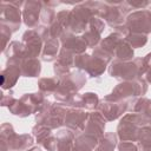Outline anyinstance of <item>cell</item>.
Returning <instances> with one entry per match:
<instances>
[{
    "label": "cell",
    "instance_id": "1",
    "mask_svg": "<svg viewBox=\"0 0 151 151\" xmlns=\"http://www.w3.org/2000/svg\"><path fill=\"white\" fill-rule=\"evenodd\" d=\"M109 74L118 80H136L144 76V63L143 58H134L131 61L112 60L107 68Z\"/></svg>",
    "mask_w": 151,
    "mask_h": 151
},
{
    "label": "cell",
    "instance_id": "2",
    "mask_svg": "<svg viewBox=\"0 0 151 151\" xmlns=\"http://www.w3.org/2000/svg\"><path fill=\"white\" fill-rule=\"evenodd\" d=\"M131 11V7L126 1L120 2H99V18L104 19L109 26L117 28L125 24L127 13Z\"/></svg>",
    "mask_w": 151,
    "mask_h": 151
},
{
    "label": "cell",
    "instance_id": "3",
    "mask_svg": "<svg viewBox=\"0 0 151 151\" xmlns=\"http://www.w3.org/2000/svg\"><path fill=\"white\" fill-rule=\"evenodd\" d=\"M147 91V83L145 79H136V80H126L119 83L110 94L105 96L104 99L107 100H126L130 98H136L139 96H144Z\"/></svg>",
    "mask_w": 151,
    "mask_h": 151
},
{
    "label": "cell",
    "instance_id": "4",
    "mask_svg": "<svg viewBox=\"0 0 151 151\" xmlns=\"http://www.w3.org/2000/svg\"><path fill=\"white\" fill-rule=\"evenodd\" d=\"M147 123L146 118L138 113H127L123 116L118 126L117 136L120 142H137L139 129Z\"/></svg>",
    "mask_w": 151,
    "mask_h": 151
},
{
    "label": "cell",
    "instance_id": "5",
    "mask_svg": "<svg viewBox=\"0 0 151 151\" xmlns=\"http://www.w3.org/2000/svg\"><path fill=\"white\" fill-rule=\"evenodd\" d=\"M86 77L83 71L71 72L67 77L60 80V85L58 90L53 93L54 98L60 103H66L73 94L78 93V91L85 85Z\"/></svg>",
    "mask_w": 151,
    "mask_h": 151
},
{
    "label": "cell",
    "instance_id": "6",
    "mask_svg": "<svg viewBox=\"0 0 151 151\" xmlns=\"http://www.w3.org/2000/svg\"><path fill=\"white\" fill-rule=\"evenodd\" d=\"M125 26L129 33H140L147 35L151 33V11L140 9L130 13L126 17Z\"/></svg>",
    "mask_w": 151,
    "mask_h": 151
},
{
    "label": "cell",
    "instance_id": "7",
    "mask_svg": "<svg viewBox=\"0 0 151 151\" xmlns=\"http://www.w3.org/2000/svg\"><path fill=\"white\" fill-rule=\"evenodd\" d=\"M106 66L107 64L104 60L94 55L83 53L74 57V67H77L80 71H85L92 78L101 76L106 70Z\"/></svg>",
    "mask_w": 151,
    "mask_h": 151
},
{
    "label": "cell",
    "instance_id": "8",
    "mask_svg": "<svg viewBox=\"0 0 151 151\" xmlns=\"http://www.w3.org/2000/svg\"><path fill=\"white\" fill-rule=\"evenodd\" d=\"M97 110L98 112L101 113V116L106 119V122H112L122 117L123 113H125L129 110V103H127V99L126 100L103 99L99 101Z\"/></svg>",
    "mask_w": 151,
    "mask_h": 151
},
{
    "label": "cell",
    "instance_id": "9",
    "mask_svg": "<svg viewBox=\"0 0 151 151\" xmlns=\"http://www.w3.org/2000/svg\"><path fill=\"white\" fill-rule=\"evenodd\" d=\"M21 42L25 46L26 59L38 58L42 53V48H44L45 42H44V40L41 39V37L39 35V33L37 32L35 28L27 29L22 35V41Z\"/></svg>",
    "mask_w": 151,
    "mask_h": 151
},
{
    "label": "cell",
    "instance_id": "10",
    "mask_svg": "<svg viewBox=\"0 0 151 151\" xmlns=\"http://www.w3.org/2000/svg\"><path fill=\"white\" fill-rule=\"evenodd\" d=\"M22 60L20 59H15V58H9L7 59V64L5 70L1 72V86L4 90H9L12 88L19 77L21 76V65Z\"/></svg>",
    "mask_w": 151,
    "mask_h": 151
},
{
    "label": "cell",
    "instance_id": "11",
    "mask_svg": "<svg viewBox=\"0 0 151 151\" xmlns=\"http://www.w3.org/2000/svg\"><path fill=\"white\" fill-rule=\"evenodd\" d=\"M1 25L8 27L12 33L18 31L21 24L20 8L14 6L12 2H1Z\"/></svg>",
    "mask_w": 151,
    "mask_h": 151
},
{
    "label": "cell",
    "instance_id": "12",
    "mask_svg": "<svg viewBox=\"0 0 151 151\" xmlns=\"http://www.w3.org/2000/svg\"><path fill=\"white\" fill-rule=\"evenodd\" d=\"M88 113L90 112H86L83 109H70L65 117L64 125H66L68 130L74 132V134H79L85 130Z\"/></svg>",
    "mask_w": 151,
    "mask_h": 151
},
{
    "label": "cell",
    "instance_id": "13",
    "mask_svg": "<svg viewBox=\"0 0 151 151\" xmlns=\"http://www.w3.org/2000/svg\"><path fill=\"white\" fill-rule=\"evenodd\" d=\"M105 28V24L104 21L99 18V17H92L87 29L83 33L81 38L83 40L86 42L87 47H97V45L100 42V34Z\"/></svg>",
    "mask_w": 151,
    "mask_h": 151
},
{
    "label": "cell",
    "instance_id": "14",
    "mask_svg": "<svg viewBox=\"0 0 151 151\" xmlns=\"http://www.w3.org/2000/svg\"><path fill=\"white\" fill-rule=\"evenodd\" d=\"M22 19L25 25L33 29L38 27L39 20H40V13L42 9V2L41 1H26L22 8Z\"/></svg>",
    "mask_w": 151,
    "mask_h": 151
},
{
    "label": "cell",
    "instance_id": "15",
    "mask_svg": "<svg viewBox=\"0 0 151 151\" xmlns=\"http://www.w3.org/2000/svg\"><path fill=\"white\" fill-rule=\"evenodd\" d=\"M60 42L63 45V50H65L74 55L85 53V51L87 48V45L83 40L81 37H77L70 32H65L60 37Z\"/></svg>",
    "mask_w": 151,
    "mask_h": 151
},
{
    "label": "cell",
    "instance_id": "16",
    "mask_svg": "<svg viewBox=\"0 0 151 151\" xmlns=\"http://www.w3.org/2000/svg\"><path fill=\"white\" fill-rule=\"evenodd\" d=\"M105 125H106V119L101 116L100 112H98V111L90 112L88 118L86 120L84 132L88 133V134H92V136L97 137L98 139H100L104 134Z\"/></svg>",
    "mask_w": 151,
    "mask_h": 151
},
{
    "label": "cell",
    "instance_id": "17",
    "mask_svg": "<svg viewBox=\"0 0 151 151\" xmlns=\"http://www.w3.org/2000/svg\"><path fill=\"white\" fill-rule=\"evenodd\" d=\"M99 139L92 134L81 132L76 136L74 145L72 151H93L98 144Z\"/></svg>",
    "mask_w": 151,
    "mask_h": 151
},
{
    "label": "cell",
    "instance_id": "18",
    "mask_svg": "<svg viewBox=\"0 0 151 151\" xmlns=\"http://www.w3.org/2000/svg\"><path fill=\"white\" fill-rule=\"evenodd\" d=\"M57 140H58V146L57 151H72L73 145H74V139L76 134L68 129L60 130L57 133Z\"/></svg>",
    "mask_w": 151,
    "mask_h": 151
},
{
    "label": "cell",
    "instance_id": "19",
    "mask_svg": "<svg viewBox=\"0 0 151 151\" xmlns=\"http://www.w3.org/2000/svg\"><path fill=\"white\" fill-rule=\"evenodd\" d=\"M60 39H50L44 44L41 59L44 61H53L58 59L60 52Z\"/></svg>",
    "mask_w": 151,
    "mask_h": 151
},
{
    "label": "cell",
    "instance_id": "20",
    "mask_svg": "<svg viewBox=\"0 0 151 151\" xmlns=\"http://www.w3.org/2000/svg\"><path fill=\"white\" fill-rule=\"evenodd\" d=\"M138 151H151V123H145L138 131Z\"/></svg>",
    "mask_w": 151,
    "mask_h": 151
},
{
    "label": "cell",
    "instance_id": "21",
    "mask_svg": "<svg viewBox=\"0 0 151 151\" xmlns=\"http://www.w3.org/2000/svg\"><path fill=\"white\" fill-rule=\"evenodd\" d=\"M21 76L24 77H38L41 72V64L38 58H31V59H24L21 65Z\"/></svg>",
    "mask_w": 151,
    "mask_h": 151
},
{
    "label": "cell",
    "instance_id": "22",
    "mask_svg": "<svg viewBox=\"0 0 151 151\" xmlns=\"http://www.w3.org/2000/svg\"><path fill=\"white\" fill-rule=\"evenodd\" d=\"M133 48L125 41V39H123L118 46L116 47L114 52H113V57L114 59L117 60H120V61H131L133 59Z\"/></svg>",
    "mask_w": 151,
    "mask_h": 151
},
{
    "label": "cell",
    "instance_id": "23",
    "mask_svg": "<svg viewBox=\"0 0 151 151\" xmlns=\"http://www.w3.org/2000/svg\"><path fill=\"white\" fill-rule=\"evenodd\" d=\"M60 85V79L58 77H50V78H41L38 81V87L41 93L45 96L53 94Z\"/></svg>",
    "mask_w": 151,
    "mask_h": 151
},
{
    "label": "cell",
    "instance_id": "24",
    "mask_svg": "<svg viewBox=\"0 0 151 151\" xmlns=\"http://www.w3.org/2000/svg\"><path fill=\"white\" fill-rule=\"evenodd\" d=\"M117 145V136L113 132H106L99 139L94 151H113Z\"/></svg>",
    "mask_w": 151,
    "mask_h": 151
},
{
    "label": "cell",
    "instance_id": "25",
    "mask_svg": "<svg viewBox=\"0 0 151 151\" xmlns=\"http://www.w3.org/2000/svg\"><path fill=\"white\" fill-rule=\"evenodd\" d=\"M4 53L6 54L7 59H9V58H15V59H20V60L26 59L25 46L22 42H19V41H12L11 44H8V46L6 47Z\"/></svg>",
    "mask_w": 151,
    "mask_h": 151
},
{
    "label": "cell",
    "instance_id": "26",
    "mask_svg": "<svg viewBox=\"0 0 151 151\" xmlns=\"http://www.w3.org/2000/svg\"><path fill=\"white\" fill-rule=\"evenodd\" d=\"M55 12H54V8L48 6L46 2H42V9H41V13H40V21L44 26H47L50 27L54 21H55Z\"/></svg>",
    "mask_w": 151,
    "mask_h": 151
},
{
    "label": "cell",
    "instance_id": "27",
    "mask_svg": "<svg viewBox=\"0 0 151 151\" xmlns=\"http://www.w3.org/2000/svg\"><path fill=\"white\" fill-rule=\"evenodd\" d=\"M51 131H52V130H51L50 127H47V126H45V125H42V124H37V125H34V126L32 127V134L35 137L37 143L40 144V145L52 134Z\"/></svg>",
    "mask_w": 151,
    "mask_h": 151
},
{
    "label": "cell",
    "instance_id": "28",
    "mask_svg": "<svg viewBox=\"0 0 151 151\" xmlns=\"http://www.w3.org/2000/svg\"><path fill=\"white\" fill-rule=\"evenodd\" d=\"M125 41L132 47V48H139L143 47L147 42V35L140 34V33H129L125 35Z\"/></svg>",
    "mask_w": 151,
    "mask_h": 151
},
{
    "label": "cell",
    "instance_id": "29",
    "mask_svg": "<svg viewBox=\"0 0 151 151\" xmlns=\"http://www.w3.org/2000/svg\"><path fill=\"white\" fill-rule=\"evenodd\" d=\"M83 98V109L85 110H96L99 105V97L94 92H86L81 94Z\"/></svg>",
    "mask_w": 151,
    "mask_h": 151
},
{
    "label": "cell",
    "instance_id": "30",
    "mask_svg": "<svg viewBox=\"0 0 151 151\" xmlns=\"http://www.w3.org/2000/svg\"><path fill=\"white\" fill-rule=\"evenodd\" d=\"M70 68H71L70 66H67L66 64H64V63H61V61H59V60H57V61L54 63V65H53L54 74H55V77H58L60 80L64 79L65 77H67V76L71 73Z\"/></svg>",
    "mask_w": 151,
    "mask_h": 151
},
{
    "label": "cell",
    "instance_id": "31",
    "mask_svg": "<svg viewBox=\"0 0 151 151\" xmlns=\"http://www.w3.org/2000/svg\"><path fill=\"white\" fill-rule=\"evenodd\" d=\"M74 57H76L74 54H72V53H70V52H67V51H65V50L61 48L60 52H59V55H58V59L57 60L66 64L70 67H73L74 66Z\"/></svg>",
    "mask_w": 151,
    "mask_h": 151
},
{
    "label": "cell",
    "instance_id": "32",
    "mask_svg": "<svg viewBox=\"0 0 151 151\" xmlns=\"http://www.w3.org/2000/svg\"><path fill=\"white\" fill-rule=\"evenodd\" d=\"M50 35H51V39H60V37L65 33V29L63 28V26L55 20L50 27Z\"/></svg>",
    "mask_w": 151,
    "mask_h": 151
},
{
    "label": "cell",
    "instance_id": "33",
    "mask_svg": "<svg viewBox=\"0 0 151 151\" xmlns=\"http://www.w3.org/2000/svg\"><path fill=\"white\" fill-rule=\"evenodd\" d=\"M143 63H144V77L146 83L151 84V52L147 53L144 58H143Z\"/></svg>",
    "mask_w": 151,
    "mask_h": 151
},
{
    "label": "cell",
    "instance_id": "34",
    "mask_svg": "<svg viewBox=\"0 0 151 151\" xmlns=\"http://www.w3.org/2000/svg\"><path fill=\"white\" fill-rule=\"evenodd\" d=\"M44 149H46L47 151H57V146H58V140H57V137L51 134L42 144Z\"/></svg>",
    "mask_w": 151,
    "mask_h": 151
},
{
    "label": "cell",
    "instance_id": "35",
    "mask_svg": "<svg viewBox=\"0 0 151 151\" xmlns=\"http://www.w3.org/2000/svg\"><path fill=\"white\" fill-rule=\"evenodd\" d=\"M117 146L118 151H138V146L133 142H120Z\"/></svg>",
    "mask_w": 151,
    "mask_h": 151
},
{
    "label": "cell",
    "instance_id": "36",
    "mask_svg": "<svg viewBox=\"0 0 151 151\" xmlns=\"http://www.w3.org/2000/svg\"><path fill=\"white\" fill-rule=\"evenodd\" d=\"M11 34H12V31L8 27L1 25V38H2V48H4V51L7 47V40H8V38H11Z\"/></svg>",
    "mask_w": 151,
    "mask_h": 151
},
{
    "label": "cell",
    "instance_id": "37",
    "mask_svg": "<svg viewBox=\"0 0 151 151\" xmlns=\"http://www.w3.org/2000/svg\"><path fill=\"white\" fill-rule=\"evenodd\" d=\"M15 98L13 96V92H9V94H6V96H2V99H1V105L2 106H11L13 103H14Z\"/></svg>",
    "mask_w": 151,
    "mask_h": 151
},
{
    "label": "cell",
    "instance_id": "38",
    "mask_svg": "<svg viewBox=\"0 0 151 151\" xmlns=\"http://www.w3.org/2000/svg\"><path fill=\"white\" fill-rule=\"evenodd\" d=\"M127 2V5L131 7V8H145L146 6H149L150 5V2L149 1H126Z\"/></svg>",
    "mask_w": 151,
    "mask_h": 151
},
{
    "label": "cell",
    "instance_id": "39",
    "mask_svg": "<svg viewBox=\"0 0 151 151\" xmlns=\"http://www.w3.org/2000/svg\"><path fill=\"white\" fill-rule=\"evenodd\" d=\"M142 116H144V117L146 118V120L151 123V103H150V105L147 106V109H146L145 113H144V114H142Z\"/></svg>",
    "mask_w": 151,
    "mask_h": 151
},
{
    "label": "cell",
    "instance_id": "40",
    "mask_svg": "<svg viewBox=\"0 0 151 151\" xmlns=\"http://www.w3.org/2000/svg\"><path fill=\"white\" fill-rule=\"evenodd\" d=\"M26 151H41V149H40L39 146H32V147H29V149L26 150Z\"/></svg>",
    "mask_w": 151,
    "mask_h": 151
},
{
    "label": "cell",
    "instance_id": "41",
    "mask_svg": "<svg viewBox=\"0 0 151 151\" xmlns=\"http://www.w3.org/2000/svg\"><path fill=\"white\" fill-rule=\"evenodd\" d=\"M11 151H18V150H11Z\"/></svg>",
    "mask_w": 151,
    "mask_h": 151
}]
</instances>
